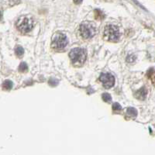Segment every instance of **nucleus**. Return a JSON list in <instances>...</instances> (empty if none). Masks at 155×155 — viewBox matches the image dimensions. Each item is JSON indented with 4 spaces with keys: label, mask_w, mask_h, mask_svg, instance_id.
I'll use <instances>...</instances> for the list:
<instances>
[{
    "label": "nucleus",
    "mask_w": 155,
    "mask_h": 155,
    "mask_svg": "<svg viewBox=\"0 0 155 155\" xmlns=\"http://www.w3.org/2000/svg\"><path fill=\"white\" fill-rule=\"evenodd\" d=\"M28 70V66H27V64L25 63V62H21V64H20V66H19V71L20 72H26V71H27Z\"/></svg>",
    "instance_id": "9b49d317"
},
{
    "label": "nucleus",
    "mask_w": 155,
    "mask_h": 155,
    "mask_svg": "<svg viewBox=\"0 0 155 155\" xmlns=\"http://www.w3.org/2000/svg\"><path fill=\"white\" fill-rule=\"evenodd\" d=\"M99 79L102 81L103 86L106 89L111 88L115 84L114 76L112 74H109V73H102L99 77Z\"/></svg>",
    "instance_id": "423d86ee"
},
{
    "label": "nucleus",
    "mask_w": 155,
    "mask_h": 155,
    "mask_svg": "<svg viewBox=\"0 0 155 155\" xmlns=\"http://www.w3.org/2000/svg\"><path fill=\"white\" fill-rule=\"evenodd\" d=\"M69 57L71 58V61L72 63L75 65H81L85 63V61L86 60V51L84 49L76 48L72 49L71 52L69 53Z\"/></svg>",
    "instance_id": "f257e3e1"
},
{
    "label": "nucleus",
    "mask_w": 155,
    "mask_h": 155,
    "mask_svg": "<svg viewBox=\"0 0 155 155\" xmlns=\"http://www.w3.org/2000/svg\"><path fill=\"white\" fill-rule=\"evenodd\" d=\"M127 115L129 116L133 117V118H135V117L137 116V110L135 109V108L130 107V108H128V109H127Z\"/></svg>",
    "instance_id": "6e6552de"
},
{
    "label": "nucleus",
    "mask_w": 155,
    "mask_h": 155,
    "mask_svg": "<svg viewBox=\"0 0 155 155\" xmlns=\"http://www.w3.org/2000/svg\"><path fill=\"white\" fill-rule=\"evenodd\" d=\"M2 16H3V13H2V12H0V20H1Z\"/></svg>",
    "instance_id": "a211bd4d"
},
{
    "label": "nucleus",
    "mask_w": 155,
    "mask_h": 155,
    "mask_svg": "<svg viewBox=\"0 0 155 155\" xmlns=\"http://www.w3.org/2000/svg\"><path fill=\"white\" fill-rule=\"evenodd\" d=\"M102 98L105 102H110L111 100H112V97H111V95L109 93H103L102 95Z\"/></svg>",
    "instance_id": "ddd939ff"
},
{
    "label": "nucleus",
    "mask_w": 155,
    "mask_h": 155,
    "mask_svg": "<svg viewBox=\"0 0 155 155\" xmlns=\"http://www.w3.org/2000/svg\"><path fill=\"white\" fill-rule=\"evenodd\" d=\"M147 95H148V90L145 87H143L140 90H138L137 92H136L135 94V97L137 99H140V100H144L147 97Z\"/></svg>",
    "instance_id": "0eeeda50"
},
{
    "label": "nucleus",
    "mask_w": 155,
    "mask_h": 155,
    "mask_svg": "<svg viewBox=\"0 0 155 155\" xmlns=\"http://www.w3.org/2000/svg\"><path fill=\"white\" fill-rule=\"evenodd\" d=\"M13 82L10 80H5L3 84V88L4 90H10L13 88Z\"/></svg>",
    "instance_id": "1a4fd4ad"
},
{
    "label": "nucleus",
    "mask_w": 155,
    "mask_h": 155,
    "mask_svg": "<svg viewBox=\"0 0 155 155\" xmlns=\"http://www.w3.org/2000/svg\"><path fill=\"white\" fill-rule=\"evenodd\" d=\"M122 109V106H120V104H119L118 102H115L112 105V109L114 110V111H118V110H120V109Z\"/></svg>",
    "instance_id": "2eb2a0df"
},
{
    "label": "nucleus",
    "mask_w": 155,
    "mask_h": 155,
    "mask_svg": "<svg viewBox=\"0 0 155 155\" xmlns=\"http://www.w3.org/2000/svg\"><path fill=\"white\" fill-rule=\"evenodd\" d=\"M15 53L16 54V56L18 57L23 56V53H24V50H23V48L22 47L19 46L15 49Z\"/></svg>",
    "instance_id": "f8f14e48"
},
{
    "label": "nucleus",
    "mask_w": 155,
    "mask_h": 155,
    "mask_svg": "<svg viewBox=\"0 0 155 155\" xmlns=\"http://www.w3.org/2000/svg\"><path fill=\"white\" fill-rule=\"evenodd\" d=\"M148 77L151 79V81H152V84L154 85V68H151L150 71H148Z\"/></svg>",
    "instance_id": "4468645a"
},
{
    "label": "nucleus",
    "mask_w": 155,
    "mask_h": 155,
    "mask_svg": "<svg viewBox=\"0 0 155 155\" xmlns=\"http://www.w3.org/2000/svg\"><path fill=\"white\" fill-rule=\"evenodd\" d=\"M82 1L83 0H74V3L77 4V5H79V4H81L82 3Z\"/></svg>",
    "instance_id": "f3484780"
},
{
    "label": "nucleus",
    "mask_w": 155,
    "mask_h": 155,
    "mask_svg": "<svg viewBox=\"0 0 155 155\" xmlns=\"http://www.w3.org/2000/svg\"><path fill=\"white\" fill-rule=\"evenodd\" d=\"M120 37V30L116 26L107 25L104 30V38L108 41L116 42Z\"/></svg>",
    "instance_id": "f03ea898"
},
{
    "label": "nucleus",
    "mask_w": 155,
    "mask_h": 155,
    "mask_svg": "<svg viewBox=\"0 0 155 155\" xmlns=\"http://www.w3.org/2000/svg\"><path fill=\"white\" fill-rule=\"evenodd\" d=\"M68 40L64 33H55L52 39V47L56 50L64 49L68 45Z\"/></svg>",
    "instance_id": "7ed1b4c3"
},
{
    "label": "nucleus",
    "mask_w": 155,
    "mask_h": 155,
    "mask_svg": "<svg viewBox=\"0 0 155 155\" xmlns=\"http://www.w3.org/2000/svg\"><path fill=\"white\" fill-rule=\"evenodd\" d=\"M16 26L18 30H20L22 33H28L33 29V23L32 19L30 18L23 16L18 20L16 23Z\"/></svg>",
    "instance_id": "39448f33"
},
{
    "label": "nucleus",
    "mask_w": 155,
    "mask_h": 155,
    "mask_svg": "<svg viewBox=\"0 0 155 155\" xmlns=\"http://www.w3.org/2000/svg\"><path fill=\"white\" fill-rule=\"evenodd\" d=\"M49 84L51 85V86H56L58 84V81L55 79H51L49 80Z\"/></svg>",
    "instance_id": "dca6fc26"
},
{
    "label": "nucleus",
    "mask_w": 155,
    "mask_h": 155,
    "mask_svg": "<svg viewBox=\"0 0 155 155\" xmlns=\"http://www.w3.org/2000/svg\"><path fill=\"white\" fill-rule=\"evenodd\" d=\"M80 32L83 38L89 39L96 34L97 29L93 23H84L80 26Z\"/></svg>",
    "instance_id": "20e7f679"
},
{
    "label": "nucleus",
    "mask_w": 155,
    "mask_h": 155,
    "mask_svg": "<svg viewBox=\"0 0 155 155\" xmlns=\"http://www.w3.org/2000/svg\"><path fill=\"white\" fill-rule=\"evenodd\" d=\"M95 19L98 20H101L103 18L105 17L104 14L101 12L99 9H95Z\"/></svg>",
    "instance_id": "9d476101"
}]
</instances>
